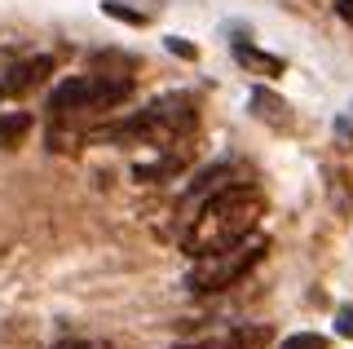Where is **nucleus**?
Segmentation results:
<instances>
[{
    "mask_svg": "<svg viewBox=\"0 0 353 349\" xmlns=\"http://www.w3.org/2000/svg\"><path fill=\"white\" fill-rule=\"evenodd\" d=\"M234 62H239V67H248L252 75H265V80L283 75V58H274V53H265L256 45H243V40H234Z\"/></svg>",
    "mask_w": 353,
    "mask_h": 349,
    "instance_id": "obj_6",
    "label": "nucleus"
},
{
    "mask_svg": "<svg viewBox=\"0 0 353 349\" xmlns=\"http://www.w3.org/2000/svg\"><path fill=\"white\" fill-rule=\"evenodd\" d=\"M181 163H185V155H168V159H159V163H137L132 177H137V181H159V177H172Z\"/></svg>",
    "mask_w": 353,
    "mask_h": 349,
    "instance_id": "obj_9",
    "label": "nucleus"
},
{
    "mask_svg": "<svg viewBox=\"0 0 353 349\" xmlns=\"http://www.w3.org/2000/svg\"><path fill=\"white\" fill-rule=\"evenodd\" d=\"M53 75V58H27L18 62V67L5 71V80H0V93L5 97H18V93H31L36 84H44Z\"/></svg>",
    "mask_w": 353,
    "mask_h": 349,
    "instance_id": "obj_5",
    "label": "nucleus"
},
{
    "mask_svg": "<svg viewBox=\"0 0 353 349\" xmlns=\"http://www.w3.org/2000/svg\"><path fill=\"white\" fill-rule=\"evenodd\" d=\"M132 97V80H119V75H75L53 89L49 97V115L66 119L71 111H102V106H119Z\"/></svg>",
    "mask_w": 353,
    "mask_h": 349,
    "instance_id": "obj_4",
    "label": "nucleus"
},
{
    "mask_svg": "<svg viewBox=\"0 0 353 349\" xmlns=\"http://www.w3.org/2000/svg\"><path fill=\"white\" fill-rule=\"evenodd\" d=\"M336 9H340V18H345V23H353V0H336Z\"/></svg>",
    "mask_w": 353,
    "mask_h": 349,
    "instance_id": "obj_15",
    "label": "nucleus"
},
{
    "mask_svg": "<svg viewBox=\"0 0 353 349\" xmlns=\"http://www.w3.org/2000/svg\"><path fill=\"white\" fill-rule=\"evenodd\" d=\"M279 349H331V341L318 336V332H296V336H287Z\"/></svg>",
    "mask_w": 353,
    "mask_h": 349,
    "instance_id": "obj_11",
    "label": "nucleus"
},
{
    "mask_svg": "<svg viewBox=\"0 0 353 349\" xmlns=\"http://www.w3.org/2000/svg\"><path fill=\"white\" fill-rule=\"evenodd\" d=\"M53 349H110L106 341H62V345H53Z\"/></svg>",
    "mask_w": 353,
    "mask_h": 349,
    "instance_id": "obj_14",
    "label": "nucleus"
},
{
    "mask_svg": "<svg viewBox=\"0 0 353 349\" xmlns=\"http://www.w3.org/2000/svg\"><path fill=\"white\" fill-rule=\"evenodd\" d=\"M102 14L119 18V23H128V27H146V14H141V9H128L124 0H102Z\"/></svg>",
    "mask_w": 353,
    "mask_h": 349,
    "instance_id": "obj_10",
    "label": "nucleus"
},
{
    "mask_svg": "<svg viewBox=\"0 0 353 349\" xmlns=\"http://www.w3.org/2000/svg\"><path fill=\"white\" fill-rule=\"evenodd\" d=\"M27 133H31V115H22V111H5V115H0V150H14Z\"/></svg>",
    "mask_w": 353,
    "mask_h": 349,
    "instance_id": "obj_8",
    "label": "nucleus"
},
{
    "mask_svg": "<svg viewBox=\"0 0 353 349\" xmlns=\"http://www.w3.org/2000/svg\"><path fill=\"white\" fill-rule=\"evenodd\" d=\"M168 53H176V58H199V49L190 45V40H181V36H168Z\"/></svg>",
    "mask_w": 353,
    "mask_h": 349,
    "instance_id": "obj_12",
    "label": "nucleus"
},
{
    "mask_svg": "<svg viewBox=\"0 0 353 349\" xmlns=\"http://www.w3.org/2000/svg\"><path fill=\"white\" fill-rule=\"evenodd\" d=\"M265 239L261 235H248L243 243L225 248V252H212V257H199L190 270H185V292L203 297V292H221V288H234V283L248 275L252 266L265 257Z\"/></svg>",
    "mask_w": 353,
    "mask_h": 349,
    "instance_id": "obj_3",
    "label": "nucleus"
},
{
    "mask_svg": "<svg viewBox=\"0 0 353 349\" xmlns=\"http://www.w3.org/2000/svg\"><path fill=\"white\" fill-rule=\"evenodd\" d=\"M265 212V199L261 190L252 186H230V190H216L212 199L199 208V217L190 221V230L181 235V248L199 257H212V252H225V248L243 243L252 230H256V217Z\"/></svg>",
    "mask_w": 353,
    "mask_h": 349,
    "instance_id": "obj_1",
    "label": "nucleus"
},
{
    "mask_svg": "<svg viewBox=\"0 0 353 349\" xmlns=\"http://www.w3.org/2000/svg\"><path fill=\"white\" fill-rule=\"evenodd\" d=\"M248 106L256 111V119H265V124H274V128L292 124V115H287V102H283V97H274L270 89H252Z\"/></svg>",
    "mask_w": 353,
    "mask_h": 349,
    "instance_id": "obj_7",
    "label": "nucleus"
},
{
    "mask_svg": "<svg viewBox=\"0 0 353 349\" xmlns=\"http://www.w3.org/2000/svg\"><path fill=\"white\" fill-rule=\"evenodd\" d=\"M336 332L353 341V305H340V310H336Z\"/></svg>",
    "mask_w": 353,
    "mask_h": 349,
    "instance_id": "obj_13",
    "label": "nucleus"
},
{
    "mask_svg": "<svg viewBox=\"0 0 353 349\" xmlns=\"http://www.w3.org/2000/svg\"><path fill=\"white\" fill-rule=\"evenodd\" d=\"M194 128V106L185 97H159L154 106H146L141 115L124 119V124H110V128H97L93 141H172L181 133Z\"/></svg>",
    "mask_w": 353,
    "mask_h": 349,
    "instance_id": "obj_2",
    "label": "nucleus"
}]
</instances>
